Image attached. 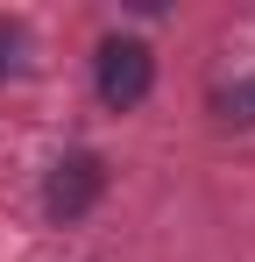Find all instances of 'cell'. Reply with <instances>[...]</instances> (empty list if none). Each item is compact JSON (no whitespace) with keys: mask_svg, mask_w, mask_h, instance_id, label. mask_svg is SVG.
Returning a JSON list of instances; mask_svg holds the SVG:
<instances>
[{"mask_svg":"<svg viewBox=\"0 0 255 262\" xmlns=\"http://www.w3.org/2000/svg\"><path fill=\"white\" fill-rule=\"evenodd\" d=\"M92 85H99V99L114 114L142 106L149 85H156V50L142 43V36H107V43L92 50Z\"/></svg>","mask_w":255,"mask_h":262,"instance_id":"cell-1","label":"cell"},{"mask_svg":"<svg viewBox=\"0 0 255 262\" xmlns=\"http://www.w3.org/2000/svg\"><path fill=\"white\" fill-rule=\"evenodd\" d=\"M99 191H107V163L92 156V149H71V156H57L50 177H42V213L57 220V227H71L99 206Z\"/></svg>","mask_w":255,"mask_h":262,"instance_id":"cell-2","label":"cell"},{"mask_svg":"<svg viewBox=\"0 0 255 262\" xmlns=\"http://www.w3.org/2000/svg\"><path fill=\"white\" fill-rule=\"evenodd\" d=\"M220 121H234V128H248V121H255V78H241V85L220 92Z\"/></svg>","mask_w":255,"mask_h":262,"instance_id":"cell-3","label":"cell"},{"mask_svg":"<svg viewBox=\"0 0 255 262\" xmlns=\"http://www.w3.org/2000/svg\"><path fill=\"white\" fill-rule=\"evenodd\" d=\"M22 50H29L22 21H7V14H0V78H7V71H22Z\"/></svg>","mask_w":255,"mask_h":262,"instance_id":"cell-4","label":"cell"}]
</instances>
